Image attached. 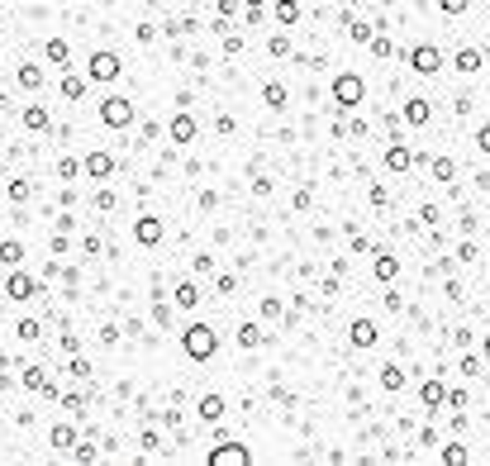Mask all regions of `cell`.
<instances>
[{
  "instance_id": "obj_1",
  "label": "cell",
  "mask_w": 490,
  "mask_h": 466,
  "mask_svg": "<svg viewBox=\"0 0 490 466\" xmlns=\"http://www.w3.org/2000/svg\"><path fill=\"white\" fill-rule=\"evenodd\" d=\"M181 348H186L191 362H209V357L219 352V333H214L209 324H191V328L181 333Z\"/></svg>"
},
{
  "instance_id": "obj_2",
  "label": "cell",
  "mask_w": 490,
  "mask_h": 466,
  "mask_svg": "<svg viewBox=\"0 0 490 466\" xmlns=\"http://www.w3.org/2000/svg\"><path fill=\"white\" fill-rule=\"evenodd\" d=\"M100 124H105V129H129V124H133V100H124V95L100 100Z\"/></svg>"
},
{
  "instance_id": "obj_3",
  "label": "cell",
  "mask_w": 490,
  "mask_h": 466,
  "mask_svg": "<svg viewBox=\"0 0 490 466\" xmlns=\"http://www.w3.org/2000/svg\"><path fill=\"white\" fill-rule=\"evenodd\" d=\"M409 67H414L419 77L443 72V53H438V43H414V48H409Z\"/></svg>"
},
{
  "instance_id": "obj_4",
  "label": "cell",
  "mask_w": 490,
  "mask_h": 466,
  "mask_svg": "<svg viewBox=\"0 0 490 466\" xmlns=\"http://www.w3.org/2000/svg\"><path fill=\"white\" fill-rule=\"evenodd\" d=\"M253 462V448L248 443H219L209 448V466H248Z\"/></svg>"
},
{
  "instance_id": "obj_5",
  "label": "cell",
  "mask_w": 490,
  "mask_h": 466,
  "mask_svg": "<svg viewBox=\"0 0 490 466\" xmlns=\"http://www.w3.org/2000/svg\"><path fill=\"white\" fill-rule=\"evenodd\" d=\"M362 95H367V81H362L357 72H343V77L333 81V100H338V105H362Z\"/></svg>"
},
{
  "instance_id": "obj_6",
  "label": "cell",
  "mask_w": 490,
  "mask_h": 466,
  "mask_svg": "<svg viewBox=\"0 0 490 466\" xmlns=\"http://www.w3.org/2000/svg\"><path fill=\"white\" fill-rule=\"evenodd\" d=\"M162 233H167V224H162V219H153V214H143V219L133 224V238H138L143 248H157V243H162Z\"/></svg>"
},
{
  "instance_id": "obj_7",
  "label": "cell",
  "mask_w": 490,
  "mask_h": 466,
  "mask_svg": "<svg viewBox=\"0 0 490 466\" xmlns=\"http://www.w3.org/2000/svg\"><path fill=\"white\" fill-rule=\"evenodd\" d=\"M114 77H119V57L105 53V48L91 53V81H114Z\"/></svg>"
},
{
  "instance_id": "obj_8",
  "label": "cell",
  "mask_w": 490,
  "mask_h": 466,
  "mask_svg": "<svg viewBox=\"0 0 490 466\" xmlns=\"http://www.w3.org/2000/svg\"><path fill=\"white\" fill-rule=\"evenodd\" d=\"M400 114H404V124L424 129V124H428V114H433V105H428L424 95H414V100H404V109H400Z\"/></svg>"
},
{
  "instance_id": "obj_9",
  "label": "cell",
  "mask_w": 490,
  "mask_h": 466,
  "mask_svg": "<svg viewBox=\"0 0 490 466\" xmlns=\"http://www.w3.org/2000/svg\"><path fill=\"white\" fill-rule=\"evenodd\" d=\"M348 343H352V348H372V343H376V324H372V319H352V324H348Z\"/></svg>"
},
{
  "instance_id": "obj_10",
  "label": "cell",
  "mask_w": 490,
  "mask_h": 466,
  "mask_svg": "<svg viewBox=\"0 0 490 466\" xmlns=\"http://www.w3.org/2000/svg\"><path fill=\"white\" fill-rule=\"evenodd\" d=\"M5 295H10V300H29V295H34V276H29V272H10Z\"/></svg>"
},
{
  "instance_id": "obj_11",
  "label": "cell",
  "mask_w": 490,
  "mask_h": 466,
  "mask_svg": "<svg viewBox=\"0 0 490 466\" xmlns=\"http://www.w3.org/2000/svg\"><path fill=\"white\" fill-rule=\"evenodd\" d=\"M409 167H414V153L404 143H391L386 148V172H409Z\"/></svg>"
},
{
  "instance_id": "obj_12",
  "label": "cell",
  "mask_w": 490,
  "mask_h": 466,
  "mask_svg": "<svg viewBox=\"0 0 490 466\" xmlns=\"http://www.w3.org/2000/svg\"><path fill=\"white\" fill-rule=\"evenodd\" d=\"M81 172H86V177H96V181H105V177L114 172V157H109V153H91V157L81 162Z\"/></svg>"
},
{
  "instance_id": "obj_13",
  "label": "cell",
  "mask_w": 490,
  "mask_h": 466,
  "mask_svg": "<svg viewBox=\"0 0 490 466\" xmlns=\"http://www.w3.org/2000/svg\"><path fill=\"white\" fill-rule=\"evenodd\" d=\"M191 138H196V119L186 109H177L172 114V143H191Z\"/></svg>"
},
{
  "instance_id": "obj_14",
  "label": "cell",
  "mask_w": 490,
  "mask_h": 466,
  "mask_svg": "<svg viewBox=\"0 0 490 466\" xmlns=\"http://www.w3.org/2000/svg\"><path fill=\"white\" fill-rule=\"evenodd\" d=\"M372 276L381 281V285H391L400 276V262H395V253H376V267H372Z\"/></svg>"
},
{
  "instance_id": "obj_15",
  "label": "cell",
  "mask_w": 490,
  "mask_h": 466,
  "mask_svg": "<svg viewBox=\"0 0 490 466\" xmlns=\"http://www.w3.org/2000/svg\"><path fill=\"white\" fill-rule=\"evenodd\" d=\"M481 67H486V53L467 43V48L457 53V72H467V77H472V72H481Z\"/></svg>"
},
{
  "instance_id": "obj_16",
  "label": "cell",
  "mask_w": 490,
  "mask_h": 466,
  "mask_svg": "<svg viewBox=\"0 0 490 466\" xmlns=\"http://www.w3.org/2000/svg\"><path fill=\"white\" fill-rule=\"evenodd\" d=\"M419 400H424V404H428V409H438V404H448V385H443V380H438V376H433V380H428V385H424V390H419Z\"/></svg>"
},
{
  "instance_id": "obj_17",
  "label": "cell",
  "mask_w": 490,
  "mask_h": 466,
  "mask_svg": "<svg viewBox=\"0 0 490 466\" xmlns=\"http://www.w3.org/2000/svg\"><path fill=\"white\" fill-rule=\"evenodd\" d=\"M428 172H433V181H443V186H452V181H457V162H452V157H433V167H428Z\"/></svg>"
},
{
  "instance_id": "obj_18",
  "label": "cell",
  "mask_w": 490,
  "mask_h": 466,
  "mask_svg": "<svg viewBox=\"0 0 490 466\" xmlns=\"http://www.w3.org/2000/svg\"><path fill=\"white\" fill-rule=\"evenodd\" d=\"M200 419H205V424H219V419H224V395H205V400H200Z\"/></svg>"
},
{
  "instance_id": "obj_19",
  "label": "cell",
  "mask_w": 490,
  "mask_h": 466,
  "mask_svg": "<svg viewBox=\"0 0 490 466\" xmlns=\"http://www.w3.org/2000/svg\"><path fill=\"white\" fill-rule=\"evenodd\" d=\"M19 119H24V129H34V133H43V129H48V109H43V105H29Z\"/></svg>"
},
{
  "instance_id": "obj_20",
  "label": "cell",
  "mask_w": 490,
  "mask_h": 466,
  "mask_svg": "<svg viewBox=\"0 0 490 466\" xmlns=\"http://www.w3.org/2000/svg\"><path fill=\"white\" fill-rule=\"evenodd\" d=\"M48 443H53V452H67V448H77V433H72L67 424H57V428L48 433Z\"/></svg>"
},
{
  "instance_id": "obj_21",
  "label": "cell",
  "mask_w": 490,
  "mask_h": 466,
  "mask_svg": "<svg viewBox=\"0 0 490 466\" xmlns=\"http://www.w3.org/2000/svg\"><path fill=\"white\" fill-rule=\"evenodd\" d=\"M0 262H5V267L24 262V243H19V238H5V243H0Z\"/></svg>"
},
{
  "instance_id": "obj_22",
  "label": "cell",
  "mask_w": 490,
  "mask_h": 466,
  "mask_svg": "<svg viewBox=\"0 0 490 466\" xmlns=\"http://www.w3.org/2000/svg\"><path fill=\"white\" fill-rule=\"evenodd\" d=\"M43 53H48V62H57V67H62V62L72 57V48H67L62 38H48V43H43Z\"/></svg>"
},
{
  "instance_id": "obj_23",
  "label": "cell",
  "mask_w": 490,
  "mask_h": 466,
  "mask_svg": "<svg viewBox=\"0 0 490 466\" xmlns=\"http://www.w3.org/2000/svg\"><path fill=\"white\" fill-rule=\"evenodd\" d=\"M19 86H24V91H38V86H43V72H38L34 62H24V67H19Z\"/></svg>"
},
{
  "instance_id": "obj_24",
  "label": "cell",
  "mask_w": 490,
  "mask_h": 466,
  "mask_svg": "<svg viewBox=\"0 0 490 466\" xmlns=\"http://www.w3.org/2000/svg\"><path fill=\"white\" fill-rule=\"evenodd\" d=\"M404 380H409V376H404V367H381V385H386V390H400V385H404Z\"/></svg>"
},
{
  "instance_id": "obj_25",
  "label": "cell",
  "mask_w": 490,
  "mask_h": 466,
  "mask_svg": "<svg viewBox=\"0 0 490 466\" xmlns=\"http://www.w3.org/2000/svg\"><path fill=\"white\" fill-rule=\"evenodd\" d=\"M262 343V328L257 324H238V348H257Z\"/></svg>"
},
{
  "instance_id": "obj_26",
  "label": "cell",
  "mask_w": 490,
  "mask_h": 466,
  "mask_svg": "<svg viewBox=\"0 0 490 466\" xmlns=\"http://www.w3.org/2000/svg\"><path fill=\"white\" fill-rule=\"evenodd\" d=\"M196 300H200V290L191 281H181V285H177V305H181V309H196Z\"/></svg>"
},
{
  "instance_id": "obj_27",
  "label": "cell",
  "mask_w": 490,
  "mask_h": 466,
  "mask_svg": "<svg viewBox=\"0 0 490 466\" xmlns=\"http://www.w3.org/2000/svg\"><path fill=\"white\" fill-rule=\"evenodd\" d=\"M62 95L67 100H81L86 95V77H62Z\"/></svg>"
},
{
  "instance_id": "obj_28",
  "label": "cell",
  "mask_w": 490,
  "mask_h": 466,
  "mask_svg": "<svg viewBox=\"0 0 490 466\" xmlns=\"http://www.w3.org/2000/svg\"><path fill=\"white\" fill-rule=\"evenodd\" d=\"M262 100L281 109V105H286V86H281V81H267V86H262Z\"/></svg>"
},
{
  "instance_id": "obj_29",
  "label": "cell",
  "mask_w": 490,
  "mask_h": 466,
  "mask_svg": "<svg viewBox=\"0 0 490 466\" xmlns=\"http://www.w3.org/2000/svg\"><path fill=\"white\" fill-rule=\"evenodd\" d=\"M443 466H467V448L462 443H448L443 448Z\"/></svg>"
},
{
  "instance_id": "obj_30",
  "label": "cell",
  "mask_w": 490,
  "mask_h": 466,
  "mask_svg": "<svg viewBox=\"0 0 490 466\" xmlns=\"http://www.w3.org/2000/svg\"><path fill=\"white\" fill-rule=\"evenodd\" d=\"M276 19H281V24H295V19H300V5H295V0H276Z\"/></svg>"
},
{
  "instance_id": "obj_31",
  "label": "cell",
  "mask_w": 490,
  "mask_h": 466,
  "mask_svg": "<svg viewBox=\"0 0 490 466\" xmlns=\"http://www.w3.org/2000/svg\"><path fill=\"white\" fill-rule=\"evenodd\" d=\"M24 390H48V385H43V372H38V367H24Z\"/></svg>"
},
{
  "instance_id": "obj_32",
  "label": "cell",
  "mask_w": 490,
  "mask_h": 466,
  "mask_svg": "<svg viewBox=\"0 0 490 466\" xmlns=\"http://www.w3.org/2000/svg\"><path fill=\"white\" fill-rule=\"evenodd\" d=\"M352 38H357V43H367V48H372V38H376V29H372V24H362V19H357V24H352Z\"/></svg>"
},
{
  "instance_id": "obj_33",
  "label": "cell",
  "mask_w": 490,
  "mask_h": 466,
  "mask_svg": "<svg viewBox=\"0 0 490 466\" xmlns=\"http://www.w3.org/2000/svg\"><path fill=\"white\" fill-rule=\"evenodd\" d=\"M281 314H286V309H281V300H276V295H267V300H262V319H281Z\"/></svg>"
},
{
  "instance_id": "obj_34",
  "label": "cell",
  "mask_w": 490,
  "mask_h": 466,
  "mask_svg": "<svg viewBox=\"0 0 490 466\" xmlns=\"http://www.w3.org/2000/svg\"><path fill=\"white\" fill-rule=\"evenodd\" d=\"M372 53H376V57H391V53H395V43L386 38V34H376V38H372Z\"/></svg>"
},
{
  "instance_id": "obj_35",
  "label": "cell",
  "mask_w": 490,
  "mask_h": 466,
  "mask_svg": "<svg viewBox=\"0 0 490 466\" xmlns=\"http://www.w3.org/2000/svg\"><path fill=\"white\" fill-rule=\"evenodd\" d=\"M72 376H77V380H91V362H86V357H72Z\"/></svg>"
},
{
  "instance_id": "obj_36",
  "label": "cell",
  "mask_w": 490,
  "mask_h": 466,
  "mask_svg": "<svg viewBox=\"0 0 490 466\" xmlns=\"http://www.w3.org/2000/svg\"><path fill=\"white\" fill-rule=\"evenodd\" d=\"M238 10H243V5H238V0H219V19H233V14H238Z\"/></svg>"
},
{
  "instance_id": "obj_37",
  "label": "cell",
  "mask_w": 490,
  "mask_h": 466,
  "mask_svg": "<svg viewBox=\"0 0 490 466\" xmlns=\"http://www.w3.org/2000/svg\"><path fill=\"white\" fill-rule=\"evenodd\" d=\"M267 53H272V57H286V53H291V43H286V38H272V43H267Z\"/></svg>"
},
{
  "instance_id": "obj_38",
  "label": "cell",
  "mask_w": 490,
  "mask_h": 466,
  "mask_svg": "<svg viewBox=\"0 0 490 466\" xmlns=\"http://www.w3.org/2000/svg\"><path fill=\"white\" fill-rule=\"evenodd\" d=\"M77 172H81V162H72V157L57 162V177H77Z\"/></svg>"
},
{
  "instance_id": "obj_39",
  "label": "cell",
  "mask_w": 490,
  "mask_h": 466,
  "mask_svg": "<svg viewBox=\"0 0 490 466\" xmlns=\"http://www.w3.org/2000/svg\"><path fill=\"white\" fill-rule=\"evenodd\" d=\"M419 224H428V229H433V224H438V205H424V209H419Z\"/></svg>"
},
{
  "instance_id": "obj_40",
  "label": "cell",
  "mask_w": 490,
  "mask_h": 466,
  "mask_svg": "<svg viewBox=\"0 0 490 466\" xmlns=\"http://www.w3.org/2000/svg\"><path fill=\"white\" fill-rule=\"evenodd\" d=\"M19 338H24V343H34V338H38V324H34V319H24V324H19Z\"/></svg>"
},
{
  "instance_id": "obj_41",
  "label": "cell",
  "mask_w": 490,
  "mask_h": 466,
  "mask_svg": "<svg viewBox=\"0 0 490 466\" xmlns=\"http://www.w3.org/2000/svg\"><path fill=\"white\" fill-rule=\"evenodd\" d=\"M10 200H29V181H10Z\"/></svg>"
},
{
  "instance_id": "obj_42",
  "label": "cell",
  "mask_w": 490,
  "mask_h": 466,
  "mask_svg": "<svg viewBox=\"0 0 490 466\" xmlns=\"http://www.w3.org/2000/svg\"><path fill=\"white\" fill-rule=\"evenodd\" d=\"M476 148H481V153H490V124H481V129H476Z\"/></svg>"
},
{
  "instance_id": "obj_43",
  "label": "cell",
  "mask_w": 490,
  "mask_h": 466,
  "mask_svg": "<svg viewBox=\"0 0 490 466\" xmlns=\"http://www.w3.org/2000/svg\"><path fill=\"white\" fill-rule=\"evenodd\" d=\"M467 5H472V0H443V14H462Z\"/></svg>"
},
{
  "instance_id": "obj_44",
  "label": "cell",
  "mask_w": 490,
  "mask_h": 466,
  "mask_svg": "<svg viewBox=\"0 0 490 466\" xmlns=\"http://www.w3.org/2000/svg\"><path fill=\"white\" fill-rule=\"evenodd\" d=\"M457 262H476V243H462L457 248Z\"/></svg>"
},
{
  "instance_id": "obj_45",
  "label": "cell",
  "mask_w": 490,
  "mask_h": 466,
  "mask_svg": "<svg viewBox=\"0 0 490 466\" xmlns=\"http://www.w3.org/2000/svg\"><path fill=\"white\" fill-rule=\"evenodd\" d=\"M96 205L100 209H114V190H96Z\"/></svg>"
},
{
  "instance_id": "obj_46",
  "label": "cell",
  "mask_w": 490,
  "mask_h": 466,
  "mask_svg": "<svg viewBox=\"0 0 490 466\" xmlns=\"http://www.w3.org/2000/svg\"><path fill=\"white\" fill-rule=\"evenodd\" d=\"M481 357H486V362H490V338H486V343H481Z\"/></svg>"
}]
</instances>
